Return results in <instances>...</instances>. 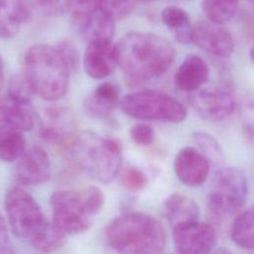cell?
Masks as SVG:
<instances>
[{
    "label": "cell",
    "instance_id": "22",
    "mask_svg": "<svg viewBox=\"0 0 254 254\" xmlns=\"http://www.w3.org/2000/svg\"><path fill=\"white\" fill-rule=\"evenodd\" d=\"M77 31L87 42L93 40H112L115 33V21L98 8Z\"/></svg>",
    "mask_w": 254,
    "mask_h": 254
},
{
    "label": "cell",
    "instance_id": "5",
    "mask_svg": "<svg viewBox=\"0 0 254 254\" xmlns=\"http://www.w3.org/2000/svg\"><path fill=\"white\" fill-rule=\"evenodd\" d=\"M70 70L56 46L34 45L24 57V77L39 97L53 101L66 92Z\"/></svg>",
    "mask_w": 254,
    "mask_h": 254
},
{
    "label": "cell",
    "instance_id": "35",
    "mask_svg": "<svg viewBox=\"0 0 254 254\" xmlns=\"http://www.w3.org/2000/svg\"><path fill=\"white\" fill-rule=\"evenodd\" d=\"M0 75H4V64L1 57H0Z\"/></svg>",
    "mask_w": 254,
    "mask_h": 254
},
{
    "label": "cell",
    "instance_id": "3",
    "mask_svg": "<svg viewBox=\"0 0 254 254\" xmlns=\"http://www.w3.org/2000/svg\"><path fill=\"white\" fill-rule=\"evenodd\" d=\"M109 247L118 254H161L166 245L163 225L143 212H126L113 218L104 229Z\"/></svg>",
    "mask_w": 254,
    "mask_h": 254
},
{
    "label": "cell",
    "instance_id": "24",
    "mask_svg": "<svg viewBox=\"0 0 254 254\" xmlns=\"http://www.w3.org/2000/svg\"><path fill=\"white\" fill-rule=\"evenodd\" d=\"M253 214L252 207L241 211L235 216L230 227L232 241L243 249H252L254 245Z\"/></svg>",
    "mask_w": 254,
    "mask_h": 254
},
{
    "label": "cell",
    "instance_id": "19",
    "mask_svg": "<svg viewBox=\"0 0 254 254\" xmlns=\"http://www.w3.org/2000/svg\"><path fill=\"white\" fill-rule=\"evenodd\" d=\"M31 14L27 0H0V38L14 37Z\"/></svg>",
    "mask_w": 254,
    "mask_h": 254
},
{
    "label": "cell",
    "instance_id": "28",
    "mask_svg": "<svg viewBox=\"0 0 254 254\" xmlns=\"http://www.w3.org/2000/svg\"><path fill=\"white\" fill-rule=\"evenodd\" d=\"M120 181L127 190L132 191L141 190L148 184V179L146 175L141 170L135 167L125 168L121 172Z\"/></svg>",
    "mask_w": 254,
    "mask_h": 254
},
{
    "label": "cell",
    "instance_id": "25",
    "mask_svg": "<svg viewBox=\"0 0 254 254\" xmlns=\"http://www.w3.org/2000/svg\"><path fill=\"white\" fill-rule=\"evenodd\" d=\"M239 0H202L201 8L208 19L217 25H223L235 16Z\"/></svg>",
    "mask_w": 254,
    "mask_h": 254
},
{
    "label": "cell",
    "instance_id": "15",
    "mask_svg": "<svg viewBox=\"0 0 254 254\" xmlns=\"http://www.w3.org/2000/svg\"><path fill=\"white\" fill-rule=\"evenodd\" d=\"M83 68L92 78L108 76L117 65L116 50L112 40H93L87 42L83 59Z\"/></svg>",
    "mask_w": 254,
    "mask_h": 254
},
{
    "label": "cell",
    "instance_id": "2",
    "mask_svg": "<svg viewBox=\"0 0 254 254\" xmlns=\"http://www.w3.org/2000/svg\"><path fill=\"white\" fill-rule=\"evenodd\" d=\"M5 210L13 232L37 251L49 254L64 245L65 235L44 215L36 199L19 187L5 194Z\"/></svg>",
    "mask_w": 254,
    "mask_h": 254
},
{
    "label": "cell",
    "instance_id": "23",
    "mask_svg": "<svg viewBox=\"0 0 254 254\" xmlns=\"http://www.w3.org/2000/svg\"><path fill=\"white\" fill-rule=\"evenodd\" d=\"M25 150L26 141L23 132L6 125H0V161H17Z\"/></svg>",
    "mask_w": 254,
    "mask_h": 254
},
{
    "label": "cell",
    "instance_id": "17",
    "mask_svg": "<svg viewBox=\"0 0 254 254\" xmlns=\"http://www.w3.org/2000/svg\"><path fill=\"white\" fill-rule=\"evenodd\" d=\"M0 125H6L22 132L34 125V112L31 100L10 94L0 95Z\"/></svg>",
    "mask_w": 254,
    "mask_h": 254
},
{
    "label": "cell",
    "instance_id": "7",
    "mask_svg": "<svg viewBox=\"0 0 254 254\" xmlns=\"http://www.w3.org/2000/svg\"><path fill=\"white\" fill-rule=\"evenodd\" d=\"M122 111L136 119L179 123L187 117L186 107L171 95L156 90H141L125 95Z\"/></svg>",
    "mask_w": 254,
    "mask_h": 254
},
{
    "label": "cell",
    "instance_id": "8",
    "mask_svg": "<svg viewBox=\"0 0 254 254\" xmlns=\"http://www.w3.org/2000/svg\"><path fill=\"white\" fill-rule=\"evenodd\" d=\"M248 196V181L245 173L236 167L217 171L212 178L207 202L210 210L219 217L237 213Z\"/></svg>",
    "mask_w": 254,
    "mask_h": 254
},
{
    "label": "cell",
    "instance_id": "14",
    "mask_svg": "<svg viewBox=\"0 0 254 254\" xmlns=\"http://www.w3.org/2000/svg\"><path fill=\"white\" fill-rule=\"evenodd\" d=\"M197 47L215 57L225 58L234 50L232 35L221 27L209 21H201L192 27V39Z\"/></svg>",
    "mask_w": 254,
    "mask_h": 254
},
{
    "label": "cell",
    "instance_id": "21",
    "mask_svg": "<svg viewBox=\"0 0 254 254\" xmlns=\"http://www.w3.org/2000/svg\"><path fill=\"white\" fill-rule=\"evenodd\" d=\"M163 23L171 30L177 42L189 44L192 39V25L188 13L178 6H167L161 11Z\"/></svg>",
    "mask_w": 254,
    "mask_h": 254
},
{
    "label": "cell",
    "instance_id": "29",
    "mask_svg": "<svg viewBox=\"0 0 254 254\" xmlns=\"http://www.w3.org/2000/svg\"><path fill=\"white\" fill-rule=\"evenodd\" d=\"M37 10L44 16L57 17L67 11L68 0H34Z\"/></svg>",
    "mask_w": 254,
    "mask_h": 254
},
{
    "label": "cell",
    "instance_id": "18",
    "mask_svg": "<svg viewBox=\"0 0 254 254\" xmlns=\"http://www.w3.org/2000/svg\"><path fill=\"white\" fill-rule=\"evenodd\" d=\"M209 68L205 61L195 54L188 55L178 66L174 81L183 91L195 92L207 81Z\"/></svg>",
    "mask_w": 254,
    "mask_h": 254
},
{
    "label": "cell",
    "instance_id": "37",
    "mask_svg": "<svg viewBox=\"0 0 254 254\" xmlns=\"http://www.w3.org/2000/svg\"><path fill=\"white\" fill-rule=\"evenodd\" d=\"M138 1H141V2H152V1H155V0H138Z\"/></svg>",
    "mask_w": 254,
    "mask_h": 254
},
{
    "label": "cell",
    "instance_id": "9",
    "mask_svg": "<svg viewBox=\"0 0 254 254\" xmlns=\"http://www.w3.org/2000/svg\"><path fill=\"white\" fill-rule=\"evenodd\" d=\"M193 111L201 119L218 122L227 118L235 108V99L229 84L221 83L208 89L196 90L190 97Z\"/></svg>",
    "mask_w": 254,
    "mask_h": 254
},
{
    "label": "cell",
    "instance_id": "13",
    "mask_svg": "<svg viewBox=\"0 0 254 254\" xmlns=\"http://www.w3.org/2000/svg\"><path fill=\"white\" fill-rule=\"evenodd\" d=\"M209 171L210 163L194 147H185L175 157L174 172L178 180L188 187L201 186Z\"/></svg>",
    "mask_w": 254,
    "mask_h": 254
},
{
    "label": "cell",
    "instance_id": "12",
    "mask_svg": "<svg viewBox=\"0 0 254 254\" xmlns=\"http://www.w3.org/2000/svg\"><path fill=\"white\" fill-rule=\"evenodd\" d=\"M15 177L22 186L33 187L45 184L52 175L49 154L40 146L26 148L17 160Z\"/></svg>",
    "mask_w": 254,
    "mask_h": 254
},
{
    "label": "cell",
    "instance_id": "31",
    "mask_svg": "<svg viewBox=\"0 0 254 254\" xmlns=\"http://www.w3.org/2000/svg\"><path fill=\"white\" fill-rule=\"evenodd\" d=\"M56 48L58 49L69 70L72 71L76 69L79 63V55L75 46L70 41L64 40L59 43Z\"/></svg>",
    "mask_w": 254,
    "mask_h": 254
},
{
    "label": "cell",
    "instance_id": "30",
    "mask_svg": "<svg viewBox=\"0 0 254 254\" xmlns=\"http://www.w3.org/2000/svg\"><path fill=\"white\" fill-rule=\"evenodd\" d=\"M132 141L139 146L151 145L155 140L154 129L145 123H138L133 125L129 131Z\"/></svg>",
    "mask_w": 254,
    "mask_h": 254
},
{
    "label": "cell",
    "instance_id": "16",
    "mask_svg": "<svg viewBox=\"0 0 254 254\" xmlns=\"http://www.w3.org/2000/svg\"><path fill=\"white\" fill-rule=\"evenodd\" d=\"M120 104V89L112 82H103L96 86L84 99L83 110L96 120L109 119Z\"/></svg>",
    "mask_w": 254,
    "mask_h": 254
},
{
    "label": "cell",
    "instance_id": "36",
    "mask_svg": "<svg viewBox=\"0 0 254 254\" xmlns=\"http://www.w3.org/2000/svg\"><path fill=\"white\" fill-rule=\"evenodd\" d=\"M0 254H15L14 250H11V251H7V252H0Z\"/></svg>",
    "mask_w": 254,
    "mask_h": 254
},
{
    "label": "cell",
    "instance_id": "34",
    "mask_svg": "<svg viewBox=\"0 0 254 254\" xmlns=\"http://www.w3.org/2000/svg\"><path fill=\"white\" fill-rule=\"evenodd\" d=\"M210 254H235L232 250L222 247V248H217L215 250H212V252Z\"/></svg>",
    "mask_w": 254,
    "mask_h": 254
},
{
    "label": "cell",
    "instance_id": "26",
    "mask_svg": "<svg viewBox=\"0 0 254 254\" xmlns=\"http://www.w3.org/2000/svg\"><path fill=\"white\" fill-rule=\"evenodd\" d=\"M192 140L197 146V150L208 160L209 163L221 165L224 161L222 148L219 142L211 134L196 131L192 133Z\"/></svg>",
    "mask_w": 254,
    "mask_h": 254
},
{
    "label": "cell",
    "instance_id": "32",
    "mask_svg": "<svg viewBox=\"0 0 254 254\" xmlns=\"http://www.w3.org/2000/svg\"><path fill=\"white\" fill-rule=\"evenodd\" d=\"M241 119L246 137L250 142L253 140V101L252 97L246 96L241 103Z\"/></svg>",
    "mask_w": 254,
    "mask_h": 254
},
{
    "label": "cell",
    "instance_id": "27",
    "mask_svg": "<svg viewBox=\"0 0 254 254\" xmlns=\"http://www.w3.org/2000/svg\"><path fill=\"white\" fill-rule=\"evenodd\" d=\"M99 8L114 21L128 16L135 7V0H97Z\"/></svg>",
    "mask_w": 254,
    "mask_h": 254
},
{
    "label": "cell",
    "instance_id": "20",
    "mask_svg": "<svg viewBox=\"0 0 254 254\" xmlns=\"http://www.w3.org/2000/svg\"><path fill=\"white\" fill-rule=\"evenodd\" d=\"M164 213L172 228L198 220L199 207L190 196L172 193L164 201Z\"/></svg>",
    "mask_w": 254,
    "mask_h": 254
},
{
    "label": "cell",
    "instance_id": "1",
    "mask_svg": "<svg viewBox=\"0 0 254 254\" xmlns=\"http://www.w3.org/2000/svg\"><path fill=\"white\" fill-rule=\"evenodd\" d=\"M117 64L133 82L160 76L172 65L176 52L173 45L153 33L133 32L115 45Z\"/></svg>",
    "mask_w": 254,
    "mask_h": 254
},
{
    "label": "cell",
    "instance_id": "6",
    "mask_svg": "<svg viewBox=\"0 0 254 254\" xmlns=\"http://www.w3.org/2000/svg\"><path fill=\"white\" fill-rule=\"evenodd\" d=\"M53 223L66 236L88 230L103 208L105 196L100 188L89 186L79 190H59L51 196Z\"/></svg>",
    "mask_w": 254,
    "mask_h": 254
},
{
    "label": "cell",
    "instance_id": "4",
    "mask_svg": "<svg viewBox=\"0 0 254 254\" xmlns=\"http://www.w3.org/2000/svg\"><path fill=\"white\" fill-rule=\"evenodd\" d=\"M67 154L72 164L100 183H110L122 165L120 143L93 131H83L70 140Z\"/></svg>",
    "mask_w": 254,
    "mask_h": 254
},
{
    "label": "cell",
    "instance_id": "10",
    "mask_svg": "<svg viewBox=\"0 0 254 254\" xmlns=\"http://www.w3.org/2000/svg\"><path fill=\"white\" fill-rule=\"evenodd\" d=\"M76 131L74 113L64 105H51L45 108L39 119L40 137L54 145L70 141Z\"/></svg>",
    "mask_w": 254,
    "mask_h": 254
},
{
    "label": "cell",
    "instance_id": "33",
    "mask_svg": "<svg viewBox=\"0 0 254 254\" xmlns=\"http://www.w3.org/2000/svg\"><path fill=\"white\" fill-rule=\"evenodd\" d=\"M11 250H13V248L10 242L6 221L0 212V252H7Z\"/></svg>",
    "mask_w": 254,
    "mask_h": 254
},
{
    "label": "cell",
    "instance_id": "11",
    "mask_svg": "<svg viewBox=\"0 0 254 254\" xmlns=\"http://www.w3.org/2000/svg\"><path fill=\"white\" fill-rule=\"evenodd\" d=\"M173 242L178 254H210L216 243V232L199 220L173 228Z\"/></svg>",
    "mask_w": 254,
    "mask_h": 254
}]
</instances>
